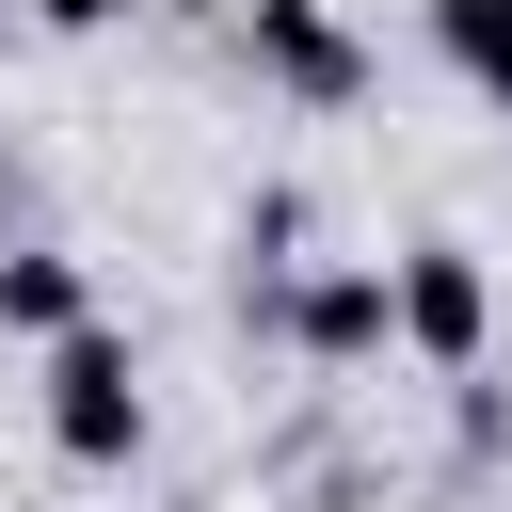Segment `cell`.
Listing matches in <instances>:
<instances>
[{
  "mask_svg": "<svg viewBox=\"0 0 512 512\" xmlns=\"http://www.w3.org/2000/svg\"><path fill=\"white\" fill-rule=\"evenodd\" d=\"M48 448L64 464H128L144 448V368H128L112 320H64L48 336Z\"/></svg>",
  "mask_w": 512,
  "mask_h": 512,
  "instance_id": "6da1fadb",
  "label": "cell"
},
{
  "mask_svg": "<svg viewBox=\"0 0 512 512\" xmlns=\"http://www.w3.org/2000/svg\"><path fill=\"white\" fill-rule=\"evenodd\" d=\"M384 304H400V352H432V368H480V336H496V288H480L464 240H416L384 272Z\"/></svg>",
  "mask_w": 512,
  "mask_h": 512,
  "instance_id": "7a4b0ae2",
  "label": "cell"
},
{
  "mask_svg": "<svg viewBox=\"0 0 512 512\" xmlns=\"http://www.w3.org/2000/svg\"><path fill=\"white\" fill-rule=\"evenodd\" d=\"M256 80L304 96V112H352V96H368V48H352V16H320V0H256Z\"/></svg>",
  "mask_w": 512,
  "mask_h": 512,
  "instance_id": "3957f363",
  "label": "cell"
},
{
  "mask_svg": "<svg viewBox=\"0 0 512 512\" xmlns=\"http://www.w3.org/2000/svg\"><path fill=\"white\" fill-rule=\"evenodd\" d=\"M272 320H288V336H304L320 368H368V352L400 336V304H384V272H304V288H288Z\"/></svg>",
  "mask_w": 512,
  "mask_h": 512,
  "instance_id": "277c9868",
  "label": "cell"
},
{
  "mask_svg": "<svg viewBox=\"0 0 512 512\" xmlns=\"http://www.w3.org/2000/svg\"><path fill=\"white\" fill-rule=\"evenodd\" d=\"M0 320H16V336H64V320H96V304H80V256H48V240H32V256H0Z\"/></svg>",
  "mask_w": 512,
  "mask_h": 512,
  "instance_id": "5b68a950",
  "label": "cell"
},
{
  "mask_svg": "<svg viewBox=\"0 0 512 512\" xmlns=\"http://www.w3.org/2000/svg\"><path fill=\"white\" fill-rule=\"evenodd\" d=\"M432 48H448L496 112H512V0H432Z\"/></svg>",
  "mask_w": 512,
  "mask_h": 512,
  "instance_id": "8992f818",
  "label": "cell"
},
{
  "mask_svg": "<svg viewBox=\"0 0 512 512\" xmlns=\"http://www.w3.org/2000/svg\"><path fill=\"white\" fill-rule=\"evenodd\" d=\"M32 16H48V32H112L128 0H32Z\"/></svg>",
  "mask_w": 512,
  "mask_h": 512,
  "instance_id": "52a82bcc",
  "label": "cell"
}]
</instances>
